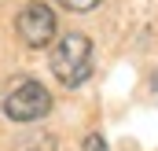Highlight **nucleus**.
<instances>
[{"label": "nucleus", "mask_w": 158, "mask_h": 151, "mask_svg": "<svg viewBox=\"0 0 158 151\" xmlns=\"http://www.w3.org/2000/svg\"><path fill=\"white\" fill-rule=\"evenodd\" d=\"M52 74L59 77V85L77 88L92 74V41L85 33H66L52 48Z\"/></svg>", "instance_id": "obj_1"}, {"label": "nucleus", "mask_w": 158, "mask_h": 151, "mask_svg": "<svg viewBox=\"0 0 158 151\" xmlns=\"http://www.w3.org/2000/svg\"><path fill=\"white\" fill-rule=\"evenodd\" d=\"M81 151H110V148H107V140H103L99 133H88V136H85V148H81Z\"/></svg>", "instance_id": "obj_6"}, {"label": "nucleus", "mask_w": 158, "mask_h": 151, "mask_svg": "<svg viewBox=\"0 0 158 151\" xmlns=\"http://www.w3.org/2000/svg\"><path fill=\"white\" fill-rule=\"evenodd\" d=\"M15 30H19V37L26 41L30 48H44V44H52V37H55V11L48 4H40V0H30L19 11Z\"/></svg>", "instance_id": "obj_3"}, {"label": "nucleus", "mask_w": 158, "mask_h": 151, "mask_svg": "<svg viewBox=\"0 0 158 151\" xmlns=\"http://www.w3.org/2000/svg\"><path fill=\"white\" fill-rule=\"evenodd\" d=\"M66 11H77V15H85V11H92V7H99V0H59Z\"/></svg>", "instance_id": "obj_5"}, {"label": "nucleus", "mask_w": 158, "mask_h": 151, "mask_svg": "<svg viewBox=\"0 0 158 151\" xmlns=\"http://www.w3.org/2000/svg\"><path fill=\"white\" fill-rule=\"evenodd\" d=\"M48 111H52V96L40 81H19L4 100V114L11 122H37Z\"/></svg>", "instance_id": "obj_2"}, {"label": "nucleus", "mask_w": 158, "mask_h": 151, "mask_svg": "<svg viewBox=\"0 0 158 151\" xmlns=\"http://www.w3.org/2000/svg\"><path fill=\"white\" fill-rule=\"evenodd\" d=\"M19 151H55V140L48 136V133H33V136H26Z\"/></svg>", "instance_id": "obj_4"}]
</instances>
